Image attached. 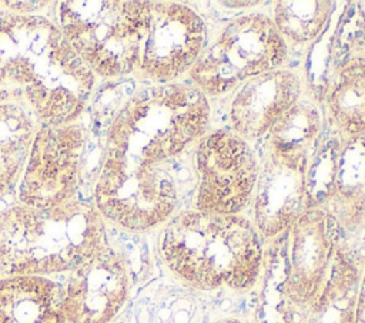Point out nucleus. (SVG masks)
Listing matches in <instances>:
<instances>
[{"label":"nucleus","instance_id":"5701e85b","mask_svg":"<svg viewBox=\"0 0 365 323\" xmlns=\"http://www.w3.org/2000/svg\"><path fill=\"white\" fill-rule=\"evenodd\" d=\"M355 323H365V265L359 275L355 303Z\"/></svg>","mask_w":365,"mask_h":323},{"label":"nucleus","instance_id":"4468645a","mask_svg":"<svg viewBox=\"0 0 365 323\" xmlns=\"http://www.w3.org/2000/svg\"><path fill=\"white\" fill-rule=\"evenodd\" d=\"M301 77L287 68L247 80L235 90L230 102L232 131L247 141L267 135L278 118L301 100Z\"/></svg>","mask_w":365,"mask_h":323},{"label":"nucleus","instance_id":"39448f33","mask_svg":"<svg viewBox=\"0 0 365 323\" xmlns=\"http://www.w3.org/2000/svg\"><path fill=\"white\" fill-rule=\"evenodd\" d=\"M151 1L68 0L58 3L67 41L97 75L114 78L138 70Z\"/></svg>","mask_w":365,"mask_h":323},{"label":"nucleus","instance_id":"9d476101","mask_svg":"<svg viewBox=\"0 0 365 323\" xmlns=\"http://www.w3.org/2000/svg\"><path fill=\"white\" fill-rule=\"evenodd\" d=\"M288 252L281 293L302 312L321 292L339 248L341 228L321 208L307 209L288 229Z\"/></svg>","mask_w":365,"mask_h":323},{"label":"nucleus","instance_id":"423d86ee","mask_svg":"<svg viewBox=\"0 0 365 323\" xmlns=\"http://www.w3.org/2000/svg\"><path fill=\"white\" fill-rule=\"evenodd\" d=\"M287 57L288 44L272 18L248 13L231 20L205 44L190 77L207 97H220L252 77L281 68Z\"/></svg>","mask_w":365,"mask_h":323},{"label":"nucleus","instance_id":"b1692460","mask_svg":"<svg viewBox=\"0 0 365 323\" xmlns=\"http://www.w3.org/2000/svg\"><path fill=\"white\" fill-rule=\"evenodd\" d=\"M211 323H245V322L242 319H240V317H235V316H225V317L215 319Z\"/></svg>","mask_w":365,"mask_h":323},{"label":"nucleus","instance_id":"412c9836","mask_svg":"<svg viewBox=\"0 0 365 323\" xmlns=\"http://www.w3.org/2000/svg\"><path fill=\"white\" fill-rule=\"evenodd\" d=\"M322 114L308 101H297L272 125L268 147L287 152L311 154L321 138Z\"/></svg>","mask_w":365,"mask_h":323},{"label":"nucleus","instance_id":"7ed1b4c3","mask_svg":"<svg viewBox=\"0 0 365 323\" xmlns=\"http://www.w3.org/2000/svg\"><path fill=\"white\" fill-rule=\"evenodd\" d=\"M103 242L96 205L76 199L47 208L16 205L0 215V270L10 276L73 270Z\"/></svg>","mask_w":365,"mask_h":323},{"label":"nucleus","instance_id":"f257e3e1","mask_svg":"<svg viewBox=\"0 0 365 323\" xmlns=\"http://www.w3.org/2000/svg\"><path fill=\"white\" fill-rule=\"evenodd\" d=\"M94 73L50 20L0 11V102L29 110L41 125L74 122Z\"/></svg>","mask_w":365,"mask_h":323},{"label":"nucleus","instance_id":"f3484780","mask_svg":"<svg viewBox=\"0 0 365 323\" xmlns=\"http://www.w3.org/2000/svg\"><path fill=\"white\" fill-rule=\"evenodd\" d=\"M341 231L365 226V132L342 145L332 196L324 208Z\"/></svg>","mask_w":365,"mask_h":323},{"label":"nucleus","instance_id":"6e6552de","mask_svg":"<svg viewBox=\"0 0 365 323\" xmlns=\"http://www.w3.org/2000/svg\"><path fill=\"white\" fill-rule=\"evenodd\" d=\"M194 209L241 215L252 202L259 165L247 139L232 129H214L198 139Z\"/></svg>","mask_w":365,"mask_h":323},{"label":"nucleus","instance_id":"aec40b11","mask_svg":"<svg viewBox=\"0 0 365 323\" xmlns=\"http://www.w3.org/2000/svg\"><path fill=\"white\" fill-rule=\"evenodd\" d=\"M332 11V1L281 0L274 4L271 18L287 44L302 47L324 33Z\"/></svg>","mask_w":365,"mask_h":323},{"label":"nucleus","instance_id":"f03ea898","mask_svg":"<svg viewBox=\"0 0 365 323\" xmlns=\"http://www.w3.org/2000/svg\"><path fill=\"white\" fill-rule=\"evenodd\" d=\"M160 255L175 277L204 292L252 289L264 259L261 236L252 221L195 209L177 213L165 223Z\"/></svg>","mask_w":365,"mask_h":323},{"label":"nucleus","instance_id":"2eb2a0df","mask_svg":"<svg viewBox=\"0 0 365 323\" xmlns=\"http://www.w3.org/2000/svg\"><path fill=\"white\" fill-rule=\"evenodd\" d=\"M64 290L41 276L0 280V323H64Z\"/></svg>","mask_w":365,"mask_h":323},{"label":"nucleus","instance_id":"20e7f679","mask_svg":"<svg viewBox=\"0 0 365 323\" xmlns=\"http://www.w3.org/2000/svg\"><path fill=\"white\" fill-rule=\"evenodd\" d=\"M208 97L195 85L154 84L134 92L111 121L104 151L161 165L207 134Z\"/></svg>","mask_w":365,"mask_h":323},{"label":"nucleus","instance_id":"4be33fe9","mask_svg":"<svg viewBox=\"0 0 365 323\" xmlns=\"http://www.w3.org/2000/svg\"><path fill=\"white\" fill-rule=\"evenodd\" d=\"M339 139L328 132L319 138L309 155L305 172V192L309 208L324 209L332 196L338 157L341 152Z\"/></svg>","mask_w":365,"mask_h":323},{"label":"nucleus","instance_id":"ddd939ff","mask_svg":"<svg viewBox=\"0 0 365 323\" xmlns=\"http://www.w3.org/2000/svg\"><path fill=\"white\" fill-rule=\"evenodd\" d=\"M130 277L120 253L103 246L71 270L64 290L70 323H108L127 300Z\"/></svg>","mask_w":365,"mask_h":323},{"label":"nucleus","instance_id":"f8f14e48","mask_svg":"<svg viewBox=\"0 0 365 323\" xmlns=\"http://www.w3.org/2000/svg\"><path fill=\"white\" fill-rule=\"evenodd\" d=\"M309 155L267 145L251 202L252 223L259 236L277 238L308 209L305 172Z\"/></svg>","mask_w":365,"mask_h":323},{"label":"nucleus","instance_id":"9b49d317","mask_svg":"<svg viewBox=\"0 0 365 323\" xmlns=\"http://www.w3.org/2000/svg\"><path fill=\"white\" fill-rule=\"evenodd\" d=\"M205 47L201 16L187 4L151 1L150 26L138 71L157 84L190 73Z\"/></svg>","mask_w":365,"mask_h":323},{"label":"nucleus","instance_id":"dca6fc26","mask_svg":"<svg viewBox=\"0 0 365 323\" xmlns=\"http://www.w3.org/2000/svg\"><path fill=\"white\" fill-rule=\"evenodd\" d=\"M329 132L341 145L365 132V55L346 60L336 70L325 94Z\"/></svg>","mask_w":365,"mask_h":323},{"label":"nucleus","instance_id":"a211bd4d","mask_svg":"<svg viewBox=\"0 0 365 323\" xmlns=\"http://www.w3.org/2000/svg\"><path fill=\"white\" fill-rule=\"evenodd\" d=\"M359 275L358 265L339 245L325 285L304 310L302 323H355Z\"/></svg>","mask_w":365,"mask_h":323},{"label":"nucleus","instance_id":"1a4fd4ad","mask_svg":"<svg viewBox=\"0 0 365 323\" xmlns=\"http://www.w3.org/2000/svg\"><path fill=\"white\" fill-rule=\"evenodd\" d=\"M86 138L87 129L76 121L38 128L20 184L23 205L47 208L74 199Z\"/></svg>","mask_w":365,"mask_h":323},{"label":"nucleus","instance_id":"0eeeda50","mask_svg":"<svg viewBox=\"0 0 365 323\" xmlns=\"http://www.w3.org/2000/svg\"><path fill=\"white\" fill-rule=\"evenodd\" d=\"M101 216L123 229L143 232L167 223L178 202L173 176L161 165H145L103 151L94 186Z\"/></svg>","mask_w":365,"mask_h":323},{"label":"nucleus","instance_id":"6ab92c4d","mask_svg":"<svg viewBox=\"0 0 365 323\" xmlns=\"http://www.w3.org/2000/svg\"><path fill=\"white\" fill-rule=\"evenodd\" d=\"M34 115L21 105L0 102V196L16 182L27 164L37 134Z\"/></svg>","mask_w":365,"mask_h":323}]
</instances>
